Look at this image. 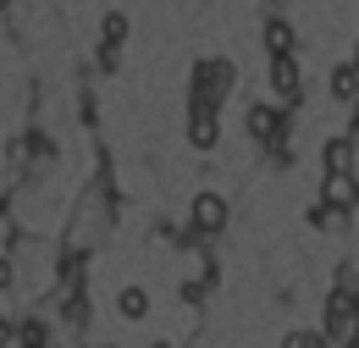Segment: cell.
Wrapping results in <instances>:
<instances>
[{
    "mask_svg": "<svg viewBox=\"0 0 359 348\" xmlns=\"http://www.w3.org/2000/svg\"><path fill=\"white\" fill-rule=\"evenodd\" d=\"M226 88H232V67H226V61H205V67H199V83H194V105H210V111H216Z\"/></svg>",
    "mask_w": 359,
    "mask_h": 348,
    "instance_id": "obj_2",
    "label": "cell"
},
{
    "mask_svg": "<svg viewBox=\"0 0 359 348\" xmlns=\"http://www.w3.org/2000/svg\"><path fill=\"white\" fill-rule=\"evenodd\" d=\"M116 309H122L128 321H144V315H149V293L133 282V288H122V293H116Z\"/></svg>",
    "mask_w": 359,
    "mask_h": 348,
    "instance_id": "obj_9",
    "label": "cell"
},
{
    "mask_svg": "<svg viewBox=\"0 0 359 348\" xmlns=\"http://www.w3.org/2000/svg\"><path fill=\"white\" fill-rule=\"evenodd\" d=\"M11 343V321H6V315H0V348Z\"/></svg>",
    "mask_w": 359,
    "mask_h": 348,
    "instance_id": "obj_16",
    "label": "cell"
},
{
    "mask_svg": "<svg viewBox=\"0 0 359 348\" xmlns=\"http://www.w3.org/2000/svg\"><path fill=\"white\" fill-rule=\"evenodd\" d=\"M222 227H226V199L216 194V188H205V194L194 199V232L210 238V232H222Z\"/></svg>",
    "mask_w": 359,
    "mask_h": 348,
    "instance_id": "obj_3",
    "label": "cell"
},
{
    "mask_svg": "<svg viewBox=\"0 0 359 348\" xmlns=\"http://www.w3.org/2000/svg\"><path fill=\"white\" fill-rule=\"evenodd\" d=\"M6 6H11V0H0V11H6Z\"/></svg>",
    "mask_w": 359,
    "mask_h": 348,
    "instance_id": "obj_17",
    "label": "cell"
},
{
    "mask_svg": "<svg viewBox=\"0 0 359 348\" xmlns=\"http://www.w3.org/2000/svg\"><path fill=\"white\" fill-rule=\"evenodd\" d=\"M216 138H222L216 111H210V105H194V116H188V144H194V149H210Z\"/></svg>",
    "mask_w": 359,
    "mask_h": 348,
    "instance_id": "obj_7",
    "label": "cell"
},
{
    "mask_svg": "<svg viewBox=\"0 0 359 348\" xmlns=\"http://www.w3.org/2000/svg\"><path fill=\"white\" fill-rule=\"evenodd\" d=\"M100 39H105V50H116V44L128 39V17H122V11H111V17H105V28H100Z\"/></svg>",
    "mask_w": 359,
    "mask_h": 348,
    "instance_id": "obj_11",
    "label": "cell"
},
{
    "mask_svg": "<svg viewBox=\"0 0 359 348\" xmlns=\"http://www.w3.org/2000/svg\"><path fill=\"white\" fill-rule=\"evenodd\" d=\"M332 94H337V100H354V94H359L354 67H337V72H332Z\"/></svg>",
    "mask_w": 359,
    "mask_h": 348,
    "instance_id": "obj_12",
    "label": "cell"
},
{
    "mask_svg": "<svg viewBox=\"0 0 359 348\" xmlns=\"http://www.w3.org/2000/svg\"><path fill=\"white\" fill-rule=\"evenodd\" d=\"M326 172H354V144L348 138H332L326 144Z\"/></svg>",
    "mask_w": 359,
    "mask_h": 348,
    "instance_id": "obj_10",
    "label": "cell"
},
{
    "mask_svg": "<svg viewBox=\"0 0 359 348\" xmlns=\"http://www.w3.org/2000/svg\"><path fill=\"white\" fill-rule=\"evenodd\" d=\"M0 288H11V260L0 255Z\"/></svg>",
    "mask_w": 359,
    "mask_h": 348,
    "instance_id": "obj_15",
    "label": "cell"
},
{
    "mask_svg": "<svg viewBox=\"0 0 359 348\" xmlns=\"http://www.w3.org/2000/svg\"><path fill=\"white\" fill-rule=\"evenodd\" d=\"M266 50H271V61H276V55H293V28H287L282 17L266 22Z\"/></svg>",
    "mask_w": 359,
    "mask_h": 348,
    "instance_id": "obj_8",
    "label": "cell"
},
{
    "mask_svg": "<svg viewBox=\"0 0 359 348\" xmlns=\"http://www.w3.org/2000/svg\"><path fill=\"white\" fill-rule=\"evenodd\" d=\"M320 194H326V210H354V205H359V182H354V172H326Z\"/></svg>",
    "mask_w": 359,
    "mask_h": 348,
    "instance_id": "obj_4",
    "label": "cell"
},
{
    "mask_svg": "<svg viewBox=\"0 0 359 348\" xmlns=\"http://www.w3.org/2000/svg\"><path fill=\"white\" fill-rule=\"evenodd\" d=\"M287 348H326V332H299Z\"/></svg>",
    "mask_w": 359,
    "mask_h": 348,
    "instance_id": "obj_14",
    "label": "cell"
},
{
    "mask_svg": "<svg viewBox=\"0 0 359 348\" xmlns=\"http://www.w3.org/2000/svg\"><path fill=\"white\" fill-rule=\"evenodd\" d=\"M249 138L282 144V111H276V105H255V111H249Z\"/></svg>",
    "mask_w": 359,
    "mask_h": 348,
    "instance_id": "obj_5",
    "label": "cell"
},
{
    "mask_svg": "<svg viewBox=\"0 0 359 348\" xmlns=\"http://www.w3.org/2000/svg\"><path fill=\"white\" fill-rule=\"evenodd\" d=\"M22 348H50L45 321H22Z\"/></svg>",
    "mask_w": 359,
    "mask_h": 348,
    "instance_id": "obj_13",
    "label": "cell"
},
{
    "mask_svg": "<svg viewBox=\"0 0 359 348\" xmlns=\"http://www.w3.org/2000/svg\"><path fill=\"white\" fill-rule=\"evenodd\" d=\"M354 332H359V293L337 288L326 299V337H354Z\"/></svg>",
    "mask_w": 359,
    "mask_h": 348,
    "instance_id": "obj_1",
    "label": "cell"
},
{
    "mask_svg": "<svg viewBox=\"0 0 359 348\" xmlns=\"http://www.w3.org/2000/svg\"><path fill=\"white\" fill-rule=\"evenodd\" d=\"M271 88H276L282 100H299L304 78H299V61H293V55H276V61H271Z\"/></svg>",
    "mask_w": 359,
    "mask_h": 348,
    "instance_id": "obj_6",
    "label": "cell"
}]
</instances>
